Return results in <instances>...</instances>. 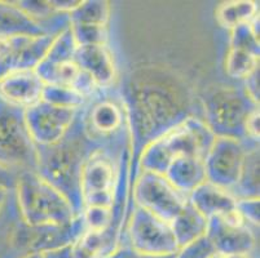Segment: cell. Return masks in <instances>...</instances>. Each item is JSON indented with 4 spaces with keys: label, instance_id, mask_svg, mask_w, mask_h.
<instances>
[{
    "label": "cell",
    "instance_id": "cell-3",
    "mask_svg": "<svg viewBox=\"0 0 260 258\" xmlns=\"http://www.w3.org/2000/svg\"><path fill=\"white\" fill-rule=\"evenodd\" d=\"M215 137L206 123L189 118L146 146L141 168L163 176L170 163L180 158L206 160Z\"/></svg>",
    "mask_w": 260,
    "mask_h": 258
},
{
    "label": "cell",
    "instance_id": "cell-26",
    "mask_svg": "<svg viewBox=\"0 0 260 258\" xmlns=\"http://www.w3.org/2000/svg\"><path fill=\"white\" fill-rule=\"evenodd\" d=\"M236 209L247 224L259 226V198L236 200Z\"/></svg>",
    "mask_w": 260,
    "mask_h": 258
},
{
    "label": "cell",
    "instance_id": "cell-10",
    "mask_svg": "<svg viewBox=\"0 0 260 258\" xmlns=\"http://www.w3.org/2000/svg\"><path fill=\"white\" fill-rule=\"evenodd\" d=\"M246 153L242 139L215 137L205 162L206 181L232 194L240 181Z\"/></svg>",
    "mask_w": 260,
    "mask_h": 258
},
{
    "label": "cell",
    "instance_id": "cell-16",
    "mask_svg": "<svg viewBox=\"0 0 260 258\" xmlns=\"http://www.w3.org/2000/svg\"><path fill=\"white\" fill-rule=\"evenodd\" d=\"M189 200L193 207L209 221L216 216H224L236 209V200L231 193L210 182H203L191 191Z\"/></svg>",
    "mask_w": 260,
    "mask_h": 258
},
{
    "label": "cell",
    "instance_id": "cell-30",
    "mask_svg": "<svg viewBox=\"0 0 260 258\" xmlns=\"http://www.w3.org/2000/svg\"><path fill=\"white\" fill-rule=\"evenodd\" d=\"M21 258H44V254L40 252H30L25 253V255H22Z\"/></svg>",
    "mask_w": 260,
    "mask_h": 258
},
{
    "label": "cell",
    "instance_id": "cell-9",
    "mask_svg": "<svg viewBox=\"0 0 260 258\" xmlns=\"http://www.w3.org/2000/svg\"><path fill=\"white\" fill-rule=\"evenodd\" d=\"M128 235L129 247L143 254L167 255L180 250L169 222L141 207L134 212Z\"/></svg>",
    "mask_w": 260,
    "mask_h": 258
},
{
    "label": "cell",
    "instance_id": "cell-24",
    "mask_svg": "<svg viewBox=\"0 0 260 258\" xmlns=\"http://www.w3.org/2000/svg\"><path fill=\"white\" fill-rule=\"evenodd\" d=\"M42 101L58 107L79 110L86 103L87 98L73 88L58 87V85H44Z\"/></svg>",
    "mask_w": 260,
    "mask_h": 258
},
{
    "label": "cell",
    "instance_id": "cell-13",
    "mask_svg": "<svg viewBox=\"0 0 260 258\" xmlns=\"http://www.w3.org/2000/svg\"><path fill=\"white\" fill-rule=\"evenodd\" d=\"M44 85L35 71L9 75L0 80V99L8 105L26 110L42 101Z\"/></svg>",
    "mask_w": 260,
    "mask_h": 258
},
{
    "label": "cell",
    "instance_id": "cell-5",
    "mask_svg": "<svg viewBox=\"0 0 260 258\" xmlns=\"http://www.w3.org/2000/svg\"><path fill=\"white\" fill-rule=\"evenodd\" d=\"M0 168L38 169V148L29 133L22 108L0 99Z\"/></svg>",
    "mask_w": 260,
    "mask_h": 258
},
{
    "label": "cell",
    "instance_id": "cell-14",
    "mask_svg": "<svg viewBox=\"0 0 260 258\" xmlns=\"http://www.w3.org/2000/svg\"><path fill=\"white\" fill-rule=\"evenodd\" d=\"M123 127V110L119 105L103 99L94 103L86 113L83 131L88 139L112 138Z\"/></svg>",
    "mask_w": 260,
    "mask_h": 258
},
{
    "label": "cell",
    "instance_id": "cell-25",
    "mask_svg": "<svg viewBox=\"0 0 260 258\" xmlns=\"http://www.w3.org/2000/svg\"><path fill=\"white\" fill-rule=\"evenodd\" d=\"M215 248L206 235L180 248L175 258H210L215 254Z\"/></svg>",
    "mask_w": 260,
    "mask_h": 258
},
{
    "label": "cell",
    "instance_id": "cell-17",
    "mask_svg": "<svg viewBox=\"0 0 260 258\" xmlns=\"http://www.w3.org/2000/svg\"><path fill=\"white\" fill-rule=\"evenodd\" d=\"M205 162L200 158H180L170 163L163 177L177 190L190 195L196 188L206 182Z\"/></svg>",
    "mask_w": 260,
    "mask_h": 258
},
{
    "label": "cell",
    "instance_id": "cell-29",
    "mask_svg": "<svg viewBox=\"0 0 260 258\" xmlns=\"http://www.w3.org/2000/svg\"><path fill=\"white\" fill-rule=\"evenodd\" d=\"M136 252V250H135ZM177 254V253H176ZM176 254H167V255H155V254H143V253L136 252L135 253V258H175Z\"/></svg>",
    "mask_w": 260,
    "mask_h": 258
},
{
    "label": "cell",
    "instance_id": "cell-6",
    "mask_svg": "<svg viewBox=\"0 0 260 258\" xmlns=\"http://www.w3.org/2000/svg\"><path fill=\"white\" fill-rule=\"evenodd\" d=\"M118 189V167L108 151L96 149L87 156L79 181L82 210L100 207L113 209Z\"/></svg>",
    "mask_w": 260,
    "mask_h": 258
},
{
    "label": "cell",
    "instance_id": "cell-2",
    "mask_svg": "<svg viewBox=\"0 0 260 258\" xmlns=\"http://www.w3.org/2000/svg\"><path fill=\"white\" fill-rule=\"evenodd\" d=\"M18 210L27 226H69L78 214L70 200L35 170H25L16 181Z\"/></svg>",
    "mask_w": 260,
    "mask_h": 258
},
{
    "label": "cell",
    "instance_id": "cell-20",
    "mask_svg": "<svg viewBox=\"0 0 260 258\" xmlns=\"http://www.w3.org/2000/svg\"><path fill=\"white\" fill-rule=\"evenodd\" d=\"M256 16L257 6L254 2H228L221 4L216 11L217 22L229 30L250 23Z\"/></svg>",
    "mask_w": 260,
    "mask_h": 258
},
{
    "label": "cell",
    "instance_id": "cell-7",
    "mask_svg": "<svg viewBox=\"0 0 260 258\" xmlns=\"http://www.w3.org/2000/svg\"><path fill=\"white\" fill-rule=\"evenodd\" d=\"M141 170L143 172L135 189L138 207L144 208L163 221L171 224L189 202V195L174 188L162 174Z\"/></svg>",
    "mask_w": 260,
    "mask_h": 258
},
{
    "label": "cell",
    "instance_id": "cell-4",
    "mask_svg": "<svg viewBox=\"0 0 260 258\" xmlns=\"http://www.w3.org/2000/svg\"><path fill=\"white\" fill-rule=\"evenodd\" d=\"M206 125L216 137H231L242 139L245 136V123L255 102L233 85H215L203 97Z\"/></svg>",
    "mask_w": 260,
    "mask_h": 258
},
{
    "label": "cell",
    "instance_id": "cell-11",
    "mask_svg": "<svg viewBox=\"0 0 260 258\" xmlns=\"http://www.w3.org/2000/svg\"><path fill=\"white\" fill-rule=\"evenodd\" d=\"M78 111L43 101L23 110L26 125L35 145L44 148L57 143L74 124Z\"/></svg>",
    "mask_w": 260,
    "mask_h": 258
},
{
    "label": "cell",
    "instance_id": "cell-19",
    "mask_svg": "<svg viewBox=\"0 0 260 258\" xmlns=\"http://www.w3.org/2000/svg\"><path fill=\"white\" fill-rule=\"evenodd\" d=\"M170 226L179 248H183L206 234L207 219L193 207L189 200L184 209L172 219Z\"/></svg>",
    "mask_w": 260,
    "mask_h": 258
},
{
    "label": "cell",
    "instance_id": "cell-22",
    "mask_svg": "<svg viewBox=\"0 0 260 258\" xmlns=\"http://www.w3.org/2000/svg\"><path fill=\"white\" fill-rule=\"evenodd\" d=\"M110 7L106 2H83L75 11L68 14L70 25L106 26Z\"/></svg>",
    "mask_w": 260,
    "mask_h": 258
},
{
    "label": "cell",
    "instance_id": "cell-27",
    "mask_svg": "<svg viewBox=\"0 0 260 258\" xmlns=\"http://www.w3.org/2000/svg\"><path fill=\"white\" fill-rule=\"evenodd\" d=\"M245 137L249 138V141L259 142V107L252 110L247 120L245 123Z\"/></svg>",
    "mask_w": 260,
    "mask_h": 258
},
{
    "label": "cell",
    "instance_id": "cell-31",
    "mask_svg": "<svg viewBox=\"0 0 260 258\" xmlns=\"http://www.w3.org/2000/svg\"><path fill=\"white\" fill-rule=\"evenodd\" d=\"M4 172H6V169H3V168H0V181H2V182H4V181H3V174H4Z\"/></svg>",
    "mask_w": 260,
    "mask_h": 258
},
{
    "label": "cell",
    "instance_id": "cell-12",
    "mask_svg": "<svg viewBox=\"0 0 260 258\" xmlns=\"http://www.w3.org/2000/svg\"><path fill=\"white\" fill-rule=\"evenodd\" d=\"M249 226L235 209L224 216L210 218L205 235L219 254H250L255 248V236Z\"/></svg>",
    "mask_w": 260,
    "mask_h": 258
},
{
    "label": "cell",
    "instance_id": "cell-15",
    "mask_svg": "<svg viewBox=\"0 0 260 258\" xmlns=\"http://www.w3.org/2000/svg\"><path fill=\"white\" fill-rule=\"evenodd\" d=\"M74 60L78 66L93 79L99 88H109L114 82V58L106 44L77 47Z\"/></svg>",
    "mask_w": 260,
    "mask_h": 258
},
{
    "label": "cell",
    "instance_id": "cell-1",
    "mask_svg": "<svg viewBox=\"0 0 260 258\" xmlns=\"http://www.w3.org/2000/svg\"><path fill=\"white\" fill-rule=\"evenodd\" d=\"M152 80L150 72L143 71L131 84L135 133L140 137L144 149L185 120L186 101L180 88L167 78L165 82L158 80V74Z\"/></svg>",
    "mask_w": 260,
    "mask_h": 258
},
{
    "label": "cell",
    "instance_id": "cell-23",
    "mask_svg": "<svg viewBox=\"0 0 260 258\" xmlns=\"http://www.w3.org/2000/svg\"><path fill=\"white\" fill-rule=\"evenodd\" d=\"M259 67V54L243 48H231L226 57V72L231 78L242 79Z\"/></svg>",
    "mask_w": 260,
    "mask_h": 258
},
{
    "label": "cell",
    "instance_id": "cell-28",
    "mask_svg": "<svg viewBox=\"0 0 260 258\" xmlns=\"http://www.w3.org/2000/svg\"><path fill=\"white\" fill-rule=\"evenodd\" d=\"M9 198H11V190H9L8 185L6 182L0 181V217H2L7 204H8Z\"/></svg>",
    "mask_w": 260,
    "mask_h": 258
},
{
    "label": "cell",
    "instance_id": "cell-21",
    "mask_svg": "<svg viewBox=\"0 0 260 258\" xmlns=\"http://www.w3.org/2000/svg\"><path fill=\"white\" fill-rule=\"evenodd\" d=\"M236 189L243 199L259 198V150L256 145L246 153L242 173Z\"/></svg>",
    "mask_w": 260,
    "mask_h": 258
},
{
    "label": "cell",
    "instance_id": "cell-18",
    "mask_svg": "<svg viewBox=\"0 0 260 258\" xmlns=\"http://www.w3.org/2000/svg\"><path fill=\"white\" fill-rule=\"evenodd\" d=\"M51 34L31 18L17 3L0 2V38L18 36V35H38Z\"/></svg>",
    "mask_w": 260,
    "mask_h": 258
},
{
    "label": "cell",
    "instance_id": "cell-8",
    "mask_svg": "<svg viewBox=\"0 0 260 258\" xmlns=\"http://www.w3.org/2000/svg\"><path fill=\"white\" fill-rule=\"evenodd\" d=\"M56 36L57 34L0 38V80L9 75L37 70Z\"/></svg>",
    "mask_w": 260,
    "mask_h": 258
}]
</instances>
